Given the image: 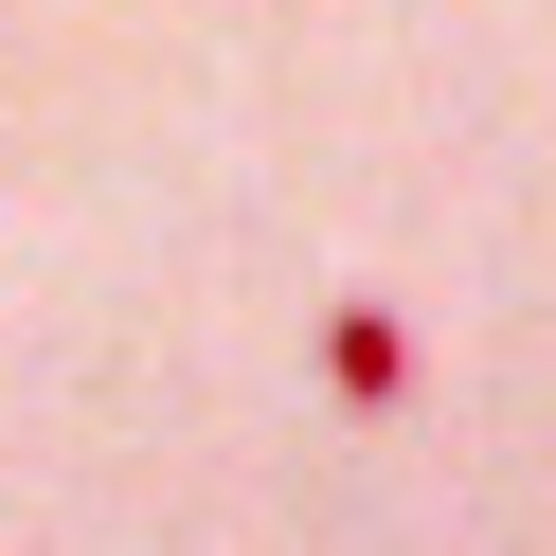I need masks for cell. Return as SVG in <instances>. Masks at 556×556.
<instances>
[{"label": "cell", "mask_w": 556, "mask_h": 556, "mask_svg": "<svg viewBox=\"0 0 556 556\" xmlns=\"http://www.w3.org/2000/svg\"><path fill=\"white\" fill-rule=\"evenodd\" d=\"M324 395L341 413H395L413 395V324H395V305H324Z\"/></svg>", "instance_id": "1"}]
</instances>
